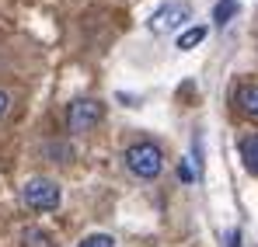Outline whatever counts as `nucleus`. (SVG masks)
Segmentation results:
<instances>
[{
	"instance_id": "obj_1",
	"label": "nucleus",
	"mask_w": 258,
	"mask_h": 247,
	"mask_svg": "<svg viewBox=\"0 0 258 247\" xmlns=\"http://www.w3.org/2000/svg\"><path fill=\"white\" fill-rule=\"evenodd\" d=\"M126 167H129L133 178H140V181H154V178L164 171V153H161L157 143L140 139V143H133V146L126 150Z\"/></svg>"
},
{
	"instance_id": "obj_2",
	"label": "nucleus",
	"mask_w": 258,
	"mask_h": 247,
	"mask_svg": "<svg viewBox=\"0 0 258 247\" xmlns=\"http://www.w3.org/2000/svg\"><path fill=\"white\" fill-rule=\"evenodd\" d=\"M21 199H25L28 209L52 212V209H59V202H63V192H59V185L52 178H28L25 188H21Z\"/></svg>"
},
{
	"instance_id": "obj_3",
	"label": "nucleus",
	"mask_w": 258,
	"mask_h": 247,
	"mask_svg": "<svg viewBox=\"0 0 258 247\" xmlns=\"http://www.w3.org/2000/svg\"><path fill=\"white\" fill-rule=\"evenodd\" d=\"M185 21H192V7H188L185 0H168V4H161V7L150 14L147 28H150L154 35H168V32H178Z\"/></svg>"
},
{
	"instance_id": "obj_4",
	"label": "nucleus",
	"mask_w": 258,
	"mask_h": 247,
	"mask_svg": "<svg viewBox=\"0 0 258 247\" xmlns=\"http://www.w3.org/2000/svg\"><path fill=\"white\" fill-rule=\"evenodd\" d=\"M101 119H105V105L94 101V98H81V101H74L70 112H67V125H70V132H91Z\"/></svg>"
},
{
	"instance_id": "obj_5",
	"label": "nucleus",
	"mask_w": 258,
	"mask_h": 247,
	"mask_svg": "<svg viewBox=\"0 0 258 247\" xmlns=\"http://www.w3.org/2000/svg\"><path fill=\"white\" fill-rule=\"evenodd\" d=\"M237 105H241V112H244L248 119H255V122H258V84H248V87H241V94H237Z\"/></svg>"
},
{
	"instance_id": "obj_6",
	"label": "nucleus",
	"mask_w": 258,
	"mask_h": 247,
	"mask_svg": "<svg viewBox=\"0 0 258 247\" xmlns=\"http://www.w3.org/2000/svg\"><path fill=\"white\" fill-rule=\"evenodd\" d=\"M241 160H244V167L258 178V136H244V139H241Z\"/></svg>"
},
{
	"instance_id": "obj_7",
	"label": "nucleus",
	"mask_w": 258,
	"mask_h": 247,
	"mask_svg": "<svg viewBox=\"0 0 258 247\" xmlns=\"http://www.w3.org/2000/svg\"><path fill=\"white\" fill-rule=\"evenodd\" d=\"M203 39H206V25H192V28H185V32L178 35V42H174V45H178L181 52H188V49H196Z\"/></svg>"
},
{
	"instance_id": "obj_8",
	"label": "nucleus",
	"mask_w": 258,
	"mask_h": 247,
	"mask_svg": "<svg viewBox=\"0 0 258 247\" xmlns=\"http://www.w3.org/2000/svg\"><path fill=\"white\" fill-rule=\"evenodd\" d=\"M237 7H241V0H220V4L213 7V21H216V25L230 21V18L237 14Z\"/></svg>"
},
{
	"instance_id": "obj_9",
	"label": "nucleus",
	"mask_w": 258,
	"mask_h": 247,
	"mask_svg": "<svg viewBox=\"0 0 258 247\" xmlns=\"http://www.w3.org/2000/svg\"><path fill=\"white\" fill-rule=\"evenodd\" d=\"M21 240H25V247H52V237L45 230H39V226H28Z\"/></svg>"
},
{
	"instance_id": "obj_10",
	"label": "nucleus",
	"mask_w": 258,
	"mask_h": 247,
	"mask_svg": "<svg viewBox=\"0 0 258 247\" xmlns=\"http://www.w3.org/2000/svg\"><path fill=\"white\" fill-rule=\"evenodd\" d=\"M77 247H115V237H108V233H91V237H84Z\"/></svg>"
},
{
	"instance_id": "obj_11",
	"label": "nucleus",
	"mask_w": 258,
	"mask_h": 247,
	"mask_svg": "<svg viewBox=\"0 0 258 247\" xmlns=\"http://www.w3.org/2000/svg\"><path fill=\"white\" fill-rule=\"evenodd\" d=\"M227 240H230V247H241V230H230V237H227Z\"/></svg>"
},
{
	"instance_id": "obj_12",
	"label": "nucleus",
	"mask_w": 258,
	"mask_h": 247,
	"mask_svg": "<svg viewBox=\"0 0 258 247\" xmlns=\"http://www.w3.org/2000/svg\"><path fill=\"white\" fill-rule=\"evenodd\" d=\"M7 105H11V101H7V94H4V91H0V119H4V115H7Z\"/></svg>"
}]
</instances>
